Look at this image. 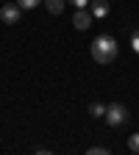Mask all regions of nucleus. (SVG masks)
<instances>
[{
    "label": "nucleus",
    "mask_w": 139,
    "mask_h": 155,
    "mask_svg": "<svg viewBox=\"0 0 139 155\" xmlns=\"http://www.w3.org/2000/svg\"><path fill=\"white\" fill-rule=\"evenodd\" d=\"M45 6H47L50 14H61L64 6H67V0H45Z\"/></svg>",
    "instance_id": "obj_6"
},
{
    "label": "nucleus",
    "mask_w": 139,
    "mask_h": 155,
    "mask_svg": "<svg viewBox=\"0 0 139 155\" xmlns=\"http://www.w3.org/2000/svg\"><path fill=\"white\" fill-rule=\"evenodd\" d=\"M92 11H86V8H78L75 11V17H72V25L78 28V31H89V25H92Z\"/></svg>",
    "instance_id": "obj_4"
},
{
    "label": "nucleus",
    "mask_w": 139,
    "mask_h": 155,
    "mask_svg": "<svg viewBox=\"0 0 139 155\" xmlns=\"http://www.w3.org/2000/svg\"><path fill=\"white\" fill-rule=\"evenodd\" d=\"M128 150H131V152H139V133L128 136Z\"/></svg>",
    "instance_id": "obj_8"
},
{
    "label": "nucleus",
    "mask_w": 139,
    "mask_h": 155,
    "mask_svg": "<svg viewBox=\"0 0 139 155\" xmlns=\"http://www.w3.org/2000/svg\"><path fill=\"white\" fill-rule=\"evenodd\" d=\"M39 3H42V0H17V6H19V8H36Z\"/></svg>",
    "instance_id": "obj_9"
},
{
    "label": "nucleus",
    "mask_w": 139,
    "mask_h": 155,
    "mask_svg": "<svg viewBox=\"0 0 139 155\" xmlns=\"http://www.w3.org/2000/svg\"><path fill=\"white\" fill-rule=\"evenodd\" d=\"M131 47H134V53L139 55V31H134V33H131Z\"/></svg>",
    "instance_id": "obj_11"
},
{
    "label": "nucleus",
    "mask_w": 139,
    "mask_h": 155,
    "mask_svg": "<svg viewBox=\"0 0 139 155\" xmlns=\"http://www.w3.org/2000/svg\"><path fill=\"white\" fill-rule=\"evenodd\" d=\"M109 147H89V155H109Z\"/></svg>",
    "instance_id": "obj_10"
},
{
    "label": "nucleus",
    "mask_w": 139,
    "mask_h": 155,
    "mask_svg": "<svg viewBox=\"0 0 139 155\" xmlns=\"http://www.w3.org/2000/svg\"><path fill=\"white\" fill-rule=\"evenodd\" d=\"M19 17H23V8H19L17 3H3V8H0V19H3L6 25H17Z\"/></svg>",
    "instance_id": "obj_3"
},
{
    "label": "nucleus",
    "mask_w": 139,
    "mask_h": 155,
    "mask_svg": "<svg viewBox=\"0 0 139 155\" xmlns=\"http://www.w3.org/2000/svg\"><path fill=\"white\" fill-rule=\"evenodd\" d=\"M89 114L95 116V119H100V116H106V105H100V103H92V105H89Z\"/></svg>",
    "instance_id": "obj_7"
},
{
    "label": "nucleus",
    "mask_w": 139,
    "mask_h": 155,
    "mask_svg": "<svg viewBox=\"0 0 139 155\" xmlns=\"http://www.w3.org/2000/svg\"><path fill=\"white\" fill-rule=\"evenodd\" d=\"M103 119H106L111 127H120V125L128 122V108H125L123 103H111V105H106V116H103Z\"/></svg>",
    "instance_id": "obj_2"
},
{
    "label": "nucleus",
    "mask_w": 139,
    "mask_h": 155,
    "mask_svg": "<svg viewBox=\"0 0 139 155\" xmlns=\"http://www.w3.org/2000/svg\"><path fill=\"white\" fill-rule=\"evenodd\" d=\"M70 3H72V6H75V8H86V6H89V3H92V0H70Z\"/></svg>",
    "instance_id": "obj_12"
},
{
    "label": "nucleus",
    "mask_w": 139,
    "mask_h": 155,
    "mask_svg": "<svg viewBox=\"0 0 139 155\" xmlns=\"http://www.w3.org/2000/svg\"><path fill=\"white\" fill-rule=\"evenodd\" d=\"M89 11H92V17H95V19H103V17H109V0H95Z\"/></svg>",
    "instance_id": "obj_5"
},
{
    "label": "nucleus",
    "mask_w": 139,
    "mask_h": 155,
    "mask_svg": "<svg viewBox=\"0 0 139 155\" xmlns=\"http://www.w3.org/2000/svg\"><path fill=\"white\" fill-rule=\"evenodd\" d=\"M117 39L109 36V33H100V36H95V42H92V58L97 64H111L114 58H117Z\"/></svg>",
    "instance_id": "obj_1"
}]
</instances>
